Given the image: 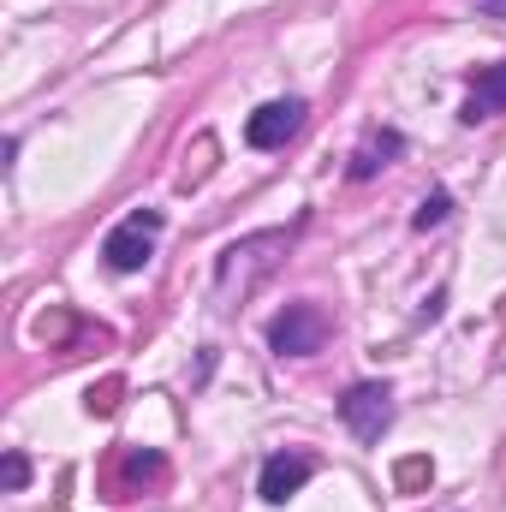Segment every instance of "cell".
Here are the masks:
<instances>
[{"mask_svg":"<svg viewBox=\"0 0 506 512\" xmlns=\"http://www.w3.org/2000/svg\"><path fill=\"white\" fill-rule=\"evenodd\" d=\"M322 340H328V316L316 304H286L268 322V346L280 358H310V352H322Z\"/></svg>","mask_w":506,"mask_h":512,"instance_id":"obj_3","label":"cell"},{"mask_svg":"<svg viewBox=\"0 0 506 512\" xmlns=\"http://www.w3.org/2000/svg\"><path fill=\"white\" fill-rule=\"evenodd\" d=\"M304 102L298 96H286V102H268V108H256L251 120H245V143L251 149H286L298 131H304Z\"/></svg>","mask_w":506,"mask_h":512,"instance_id":"obj_5","label":"cell"},{"mask_svg":"<svg viewBox=\"0 0 506 512\" xmlns=\"http://www.w3.org/2000/svg\"><path fill=\"white\" fill-rule=\"evenodd\" d=\"M155 239H161V215H155V209H137V215H126V221L102 239V262H108L114 274H137V268L149 262V251H155Z\"/></svg>","mask_w":506,"mask_h":512,"instance_id":"obj_2","label":"cell"},{"mask_svg":"<svg viewBox=\"0 0 506 512\" xmlns=\"http://www.w3.org/2000/svg\"><path fill=\"white\" fill-rule=\"evenodd\" d=\"M477 12H489V18H506V0H471Z\"/></svg>","mask_w":506,"mask_h":512,"instance_id":"obj_12","label":"cell"},{"mask_svg":"<svg viewBox=\"0 0 506 512\" xmlns=\"http://www.w3.org/2000/svg\"><path fill=\"white\" fill-rule=\"evenodd\" d=\"M340 417L358 441H381L387 423H393V387L387 382H358L346 399H340Z\"/></svg>","mask_w":506,"mask_h":512,"instance_id":"obj_4","label":"cell"},{"mask_svg":"<svg viewBox=\"0 0 506 512\" xmlns=\"http://www.w3.org/2000/svg\"><path fill=\"white\" fill-rule=\"evenodd\" d=\"M24 477H30L24 453H6V465H0V483H6V489H24Z\"/></svg>","mask_w":506,"mask_h":512,"instance_id":"obj_10","label":"cell"},{"mask_svg":"<svg viewBox=\"0 0 506 512\" xmlns=\"http://www.w3.org/2000/svg\"><path fill=\"white\" fill-rule=\"evenodd\" d=\"M447 209H453V197H447V191H429V197H423V209L411 215V227H417V233H429V227H441V221H447Z\"/></svg>","mask_w":506,"mask_h":512,"instance_id":"obj_9","label":"cell"},{"mask_svg":"<svg viewBox=\"0 0 506 512\" xmlns=\"http://www.w3.org/2000/svg\"><path fill=\"white\" fill-rule=\"evenodd\" d=\"M310 477H316V459H310V453H274V459H262L256 495L280 507V501H292V495H298V489H304Z\"/></svg>","mask_w":506,"mask_h":512,"instance_id":"obj_6","label":"cell"},{"mask_svg":"<svg viewBox=\"0 0 506 512\" xmlns=\"http://www.w3.org/2000/svg\"><path fill=\"white\" fill-rule=\"evenodd\" d=\"M399 155H405V137L399 131H370L358 143V155H352V179H376L381 167H393Z\"/></svg>","mask_w":506,"mask_h":512,"instance_id":"obj_8","label":"cell"},{"mask_svg":"<svg viewBox=\"0 0 506 512\" xmlns=\"http://www.w3.org/2000/svg\"><path fill=\"white\" fill-rule=\"evenodd\" d=\"M429 477V465L423 459H411V465H399V483H423Z\"/></svg>","mask_w":506,"mask_h":512,"instance_id":"obj_11","label":"cell"},{"mask_svg":"<svg viewBox=\"0 0 506 512\" xmlns=\"http://www.w3.org/2000/svg\"><path fill=\"white\" fill-rule=\"evenodd\" d=\"M286 245H292V233H251V239L227 245L221 251V268H215V298L221 304L245 298L262 274H274V262L286 256Z\"/></svg>","mask_w":506,"mask_h":512,"instance_id":"obj_1","label":"cell"},{"mask_svg":"<svg viewBox=\"0 0 506 512\" xmlns=\"http://www.w3.org/2000/svg\"><path fill=\"white\" fill-rule=\"evenodd\" d=\"M501 108H506V60H501V66H483V72L471 78V96H465L459 120H465V126H477V120H495Z\"/></svg>","mask_w":506,"mask_h":512,"instance_id":"obj_7","label":"cell"}]
</instances>
